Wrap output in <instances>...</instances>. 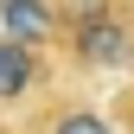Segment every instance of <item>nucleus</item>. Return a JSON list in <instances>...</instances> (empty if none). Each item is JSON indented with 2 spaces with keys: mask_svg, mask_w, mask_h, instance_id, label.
Listing matches in <instances>:
<instances>
[{
  "mask_svg": "<svg viewBox=\"0 0 134 134\" xmlns=\"http://www.w3.org/2000/svg\"><path fill=\"white\" fill-rule=\"evenodd\" d=\"M58 38L77 70H121L134 51V0H64Z\"/></svg>",
  "mask_w": 134,
  "mask_h": 134,
  "instance_id": "f257e3e1",
  "label": "nucleus"
},
{
  "mask_svg": "<svg viewBox=\"0 0 134 134\" xmlns=\"http://www.w3.org/2000/svg\"><path fill=\"white\" fill-rule=\"evenodd\" d=\"M0 32L45 51V45L64 32V7H58V0H0Z\"/></svg>",
  "mask_w": 134,
  "mask_h": 134,
  "instance_id": "f03ea898",
  "label": "nucleus"
},
{
  "mask_svg": "<svg viewBox=\"0 0 134 134\" xmlns=\"http://www.w3.org/2000/svg\"><path fill=\"white\" fill-rule=\"evenodd\" d=\"M32 83H38V45H19L0 32V102H19Z\"/></svg>",
  "mask_w": 134,
  "mask_h": 134,
  "instance_id": "7ed1b4c3",
  "label": "nucleus"
},
{
  "mask_svg": "<svg viewBox=\"0 0 134 134\" xmlns=\"http://www.w3.org/2000/svg\"><path fill=\"white\" fill-rule=\"evenodd\" d=\"M32 134H121V128H115L102 109H90V102H58V109L38 115Z\"/></svg>",
  "mask_w": 134,
  "mask_h": 134,
  "instance_id": "20e7f679",
  "label": "nucleus"
},
{
  "mask_svg": "<svg viewBox=\"0 0 134 134\" xmlns=\"http://www.w3.org/2000/svg\"><path fill=\"white\" fill-rule=\"evenodd\" d=\"M128 70H134V51H128Z\"/></svg>",
  "mask_w": 134,
  "mask_h": 134,
  "instance_id": "39448f33",
  "label": "nucleus"
},
{
  "mask_svg": "<svg viewBox=\"0 0 134 134\" xmlns=\"http://www.w3.org/2000/svg\"><path fill=\"white\" fill-rule=\"evenodd\" d=\"M0 134H7V128H0Z\"/></svg>",
  "mask_w": 134,
  "mask_h": 134,
  "instance_id": "423d86ee",
  "label": "nucleus"
}]
</instances>
